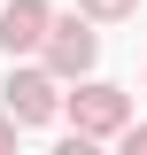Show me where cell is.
I'll use <instances>...</instances> for the list:
<instances>
[{"label": "cell", "instance_id": "6da1fadb", "mask_svg": "<svg viewBox=\"0 0 147 155\" xmlns=\"http://www.w3.org/2000/svg\"><path fill=\"white\" fill-rule=\"evenodd\" d=\"M39 54H47V70H54L62 85L93 78V62H101V31H93V16H54L47 39H39Z\"/></svg>", "mask_w": 147, "mask_h": 155}, {"label": "cell", "instance_id": "7a4b0ae2", "mask_svg": "<svg viewBox=\"0 0 147 155\" xmlns=\"http://www.w3.org/2000/svg\"><path fill=\"white\" fill-rule=\"evenodd\" d=\"M62 109H70V124L85 140H116L132 124V93L124 85H101V78H77V93H62Z\"/></svg>", "mask_w": 147, "mask_h": 155}, {"label": "cell", "instance_id": "3957f363", "mask_svg": "<svg viewBox=\"0 0 147 155\" xmlns=\"http://www.w3.org/2000/svg\"><path fill=\"white\" fill-rule=\"evenodd\" d=\"M8 116H16L23 132L54 124V116H62V78L47 70V62H39V70H31V62H23V70L8 62Z\"/></svg>", "mask_w": 147, "mask_h": 155}, {"label": "cell", "instance_id": "277c9868", "mask_svg": "<svg viewBox=\"0 0 147 155\" xmlns=\"http://www.w3.org/2000/svg\"><path fill=\"white\" fill-rule=\"evenodd\" d=\"M47 23H54V8H47V0H0V54H8V62L39 54Z\"/></svg>", "mask_w": 147, "mask_h": 155}, {"label": "cell", "instance_id": "5b68a950", "mask_svg": "<svg viewBox=\"0 0 147 155\" xmlns=\"http://www.w3.org/2000/svg\"><path fill=\"white\" fill-rule=\"evenodd\" d=\"M139 0H77V16H93V23H116V16H132Z\"/></svg>", "mask_w": 147, "mask_h": 155}, {"label": "cell", "instance_id": "8992f818", "mask_svg": "<svg viewBox=\"0 0 147 155\" xmlns=\"http://www.w3.org/2000/svg\"><path fill=\"white\" fill-rule=\"evenodd\" d=\"M116 140H124V155H147V124H124Z\"/></svg>", "mask_w": 147, "mask_h": 155}, {"label": "cell", "instance_id": "52a82bcc", "mask_svg": "<svg viewBox=\"0 0 147 155\" xmlns=\"http://www.w3.org/2000/svg\"><path fill=\"white\" fill-rule=\"evenodd\" d=\"M16 132H23V124H16L8 109H0V147H16Z\"/></svg>", "mask_w": 147, "mask_h": 155}]
</instances>
